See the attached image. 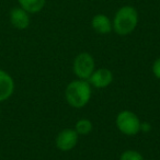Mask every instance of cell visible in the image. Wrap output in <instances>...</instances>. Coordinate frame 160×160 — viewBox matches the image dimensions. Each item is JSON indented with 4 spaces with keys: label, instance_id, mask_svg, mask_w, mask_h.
I'll return each instance as SVG.
<instances>
[{
    "label": "cell",
    "instance_id": "cell-1",
    "mask_svg": "<svg viewBox=\"0 0 160 160\" xmlns=\"http://www.w3.org/2000/svg\"><path fill=\"white\" fill-rule=\"evenodd\" d=\"M65 97L69 104L76 109L85 107L91 98V87L86 80L71 81L66 88Z\"/></svg>",
    "mask_w": 160,
    "mask_h": 160
},
{
    "label": "cell",
    "instance_id": "cell-2",
    "mask_svg": "<svg viewBox=\"0 0 160 160\" xmlns=\"http://www.w3.org/2000/svg\"><path fill=\"white\" fill-rule=\"evenodd\" d=\"M138 22V14L131 6L122 7L114 17L113 29L120 35H127L135 30Z\"/></svg>",
    "mask_w": 160,
    "mask_h": 160
},
{
    "label": "cell",
    "instance_id": "cell-3",
    "mask_svg": "<svg viewBox=\"0 0 160 160\" xmlns=\"http://www.w3.org/2000/svg\"><path fill=\"white\" fill-rule=\"evenodd\" d=\"M118 128L123 134L134 136L140 131V122L137 115L131 111H122L116 118Z\"/></svg>",
    "mask_w": 160,
    "mask_h": 160
},
{
    "label": "cell",
    "instance_id": "cell-4",
    "mask_svg": "<svg viewBox=\"0 0 160 160\" xmlns=\"http://www.w3.org/2000/svg\"><path fill=\"white\" fill-rule=\"evenodd\" d=\"M94 70V60L88 53H81L75 58L73 71L81 80H88Z\"/></svg>",
    "mask_w": 160,
    "mask_h": 160
},
{
    "label": "cell",
    "instance_id": "cell-5",
    "mask_svg": "<svg viewBox=\"0 0 160 160\" xmlns=\"http://www.w3.org/2000/svg\"><path fill=\"white\" fill-rule=\"evenodd\" d=\"M78 142V134L76 131L70 128H67L62 131L58 134L56 138V146L58 149L62 151L71 150L77 145Z\"/></svg>",
    "mask_w": 160,
    "mask_h": 160
},
{
    "label": "cell",
    "instance_id": "cell-6",
    "mask_svg": "<svg viewBox=\"0 0 160 160\" xmlns=\"http://www.w3.org/2000/svg\"><path fill=\"white\" fill-rule=\"evenodd\" d=\"M113 75L109 69L101 68L97 71H93L88 79V82L96 88H105L112 82Z\"/></svg>",
    "mask_w": 160,
    "mask_h": 160
},
{
    "label": "cell",
    "instance_id": "cell-7",
    "mask_svg": "<svg viewBox=\"0 0 160 160\" xmlns=\"http://www.w3.org/2000/svg\"><path fill=\"white\" fill-rule=\"evenodd\" d=\"M14 82L12 77L5 70L0 69V102L6 101L12 96Z\"/></svg>",
    "mask_w": 160,
    "mask_h": 160
},
{
    "label": "cell",
    "instance_id": "cell-8",
    "mask_svg": "<svg viewBox=\"0 0 160 160\" xmlns=\"http://www.w3.org/2000/svg\"><path fill=\"white\" fill-rule=\"evenodd\" d=\"M10 22L16 29L24 30L30 25L29 12L22 8H13L10 12Z\"/></svg>",
    "mask_w": 160,
    "mask_h": 160
},
{
    "label": "cell",
    "instance_id": "cell-9",
    "mask_svg": "<svg viewBox=\"0 0 160 160\" xmlns=\"http://www.w3.org/2000/svg\"><path fill=\"white\" fill-rule=\"evenodd\" d=\"M92 28L96 32L100 34H107L110 33L112 30V24L110 19L104 14H97L92 19Z\"/></svg>",
    "mask_w": 160,
    "mask_h": 160
},
{
    "label": "cell",
    "instance_id": "cell-10",
    "mask_svg": "<svg viewBox=\"0 0 160 160\" xmlns=\"http://www.w3.org/2000/svg\"><path fill=\"white\" fill-rule=\"evenodd\" d=\"M21 8L29 13L40 12L45 6V0H18Z\"/></svg>",
    "mask_w": 160,
    "mask_h": 160
},
{
    "label": "cell",
    "instance_id": "cell-11",
    "mask_svg": "<svg viewBox=\"0 0 160 160\" xmlns=\"http://www.w3.org/2000/svg\"><path fill=\"white\" fill-rule=\"evenodd\" d=\"M76 132L79 135H87L92 131V123L87 118H82L79 120L76 123Z\"/></svg>",
    "mask_w": 160,
    "mask_h": 160
},
{
    "label": "cell",
    "instance_id": "cell-12",
    "mask_svg": "<svg viewBox=\"0 0 160 160\" xmlns=\"http://www.w3.org/2000/svg\"><path fill=\"white\" fill-rule=\"evenodd\" d=\"M120 160H144V158L138 151L126 150L121 155Z\"/></svg>",
    "mask_w": 160,
    "mask_h": 160
},
{
    "label": "cell",
    "instance_id": "cell-13",
    "mask_svg": "<svg viewBox=\"0 0 160 160\" xmlns=\"http://www.w3.org/2000/svg\"><path fill=\"white\" fill-rule=\"evenodd\" d=\"M152 72L158 79H160V58H158L152 65Z\"/></svg>",
    "mask_w": 160,
    "mask_h": 160
},
{
    "label": "cell",
    "instance_id": "cell-14",
    "mask_svg": "<svg viewBox=\"0 0 160 160\" xmlns=\"http://www.w3.org/2000/svg\"><path fill=\"white\" fill-rule=\"evenodd\" d=\"M150 125L148 124V123H140V129H142V132H149L150 131Z\"/></svg>",
    "mask_w": 160,
    "mask_h": 160
}]
</instances>
